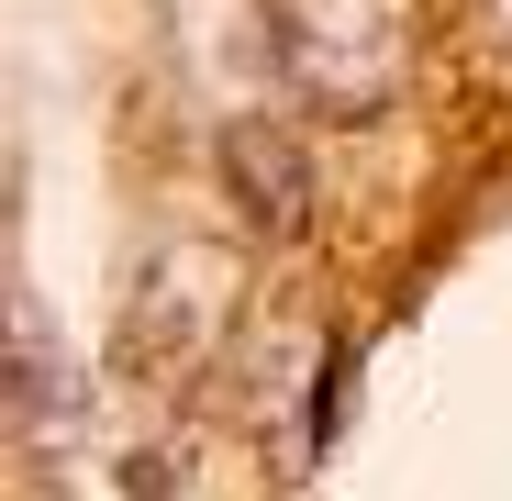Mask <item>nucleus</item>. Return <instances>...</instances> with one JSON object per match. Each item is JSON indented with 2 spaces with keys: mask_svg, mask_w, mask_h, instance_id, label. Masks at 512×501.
<instances>
[{
  "mask_svg": "<svg viewBox=\"0 0 512 501\" xmlns=\"http://www.w3.org/2000/svg\"><path fill=\"white\" fill-rule=\"evenodd\" d=\"M479 34H501V45H512V0H479Z\"/></svg>",
  "mask_w": 512,
  "mask_h": 501,
  "instance_id": "5",
  "label": "nucleus"
},
{
  "mask_svg": "<svg viewBox=\"0 0 512 501\" xmlns=\"http://www.w3.org/2000/svg\"><path fill=\"white\" fill-rule=\"evenodd\" d=\"M201 346H212V312H201V268H190V257H167V268L145 279V301H123V357H145L156 379H179Z\"/></svg>",
  "mask_w": 512,
  "mask_h": 501,
  "instance_id": "4",
  "label": "nucleus"
},
{
  "mask_svg": "<svg viewBox=\"0 0 512 501\" xmlns=\"http://www.w3.org/2000/svg\"><path fill=\"white\" fill-rule=\"evenodd\" d=\"M12 424H23V446H45V457L78 446V379H67V357H56V334L34 323V290H12Z\"/></svg>",
  "mask_w": 512,
  "mask_h": 501,
  "instance_id": "3",
  "label": "nucleus"
},
{
  "mask_svg": "<svg viewBox=\"0 0 512 501\" xmlns=\"http://www.w3.org/2000/svg\"><path fill=\"white\" fill-rule=\"evenodd\" d=\"M223 190L268 245H290L312 223V145L290 123H223Z\"/></svg>",
  "mask_w": 512,
  "mask_h": 501,
  "instance_id": "2",
  "label": "nucleus"
},
{
  "mask_svg": "<svg viewBox=\"0 0 512 501\" xmlns=\"http://www.w3.org/2000/svg\"><path fill=\"white\" fill-rule=\"evenodd\" d=\"M268 45H279V78L312 112L357 123L412 67V0H268Z\"/></svg>",
  "mask_w": 512,
  "mask_h": 501,
  "instance_id": "1",
  "label": "nucleus"
}]
</instances>
